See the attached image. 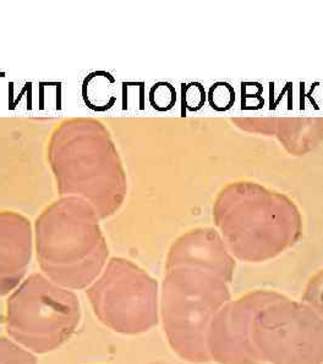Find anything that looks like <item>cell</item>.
I'll list each match as a JSON object with an SVG mask.
<instances>
[{
    "label": "cell",
    "instance_id": "1",
    "mask_svg": "<svg viewBox=\"0 0 323 364\" xmlns=\"http://www.w3.org/2000/svg\"><path fill=\"white\" fill-rule=\"evenodd\" d=\"M232 301L227 282L196 269H169L162 290L161 316L166 340L186 362H211L207 336L221 308Z\"/></svg>",
    "mask_w": 323,
    "mask_h": 364
},
{
    "label": "cell",
    "instance_id": "2",
    "mask_svg": "<svg viewBox=\"0 0 323 364\" xmlns=\"http://www.w3.org/2000/svg\"><path fill=\"white\" fill-rule=\"evenodd\" d=\"M81 319L74 292L33 274L10 296L6 331L35 353L54 351L73 336Z\"/></svg>",
    "mask_w": 323,
    "mask_h": 364
},
{
    "label": "cell",
    "instance_id": "3",
    "mask_svg": "<svg viewBox=\"0 0 323 364\" xmlns=\"http://www.w3.org/2000/svg\"><path fill=\"white\" fill-rule=\"evenodd\" d=\"M86 294L97 318L119 334H144L159 321L157 282L127 260H110Z\"/></svg>",
    "mask_w": 323,
    "mask_h": 364
},
{
    "label": "cell",
    "instance_id": "4",
    "mask_svg": "<svg viewBox=\"0 0 323 364\" xmlns=\"http://www.w3.org/2000/svg\"><path fill=\"white\" fill-rule=\"evenodd\" d=\"M253 346L263 363L323 364V318L282 296L253 318Z\"/></svg>",
    "mask_w": 323,
    "mask_h": 364
},
{
    "label": "cell",
    "instance_id": "5",
    "mask_svg": "<svg viewBox=\"0 0 323 364\" xmlns=\"http://www.w3.org/2000/svg\"><path fill=\"white\" fill-rule=\"evenodd\" d=\"M37 255L57 285L81 290L101 273L108 252L97 226L57 220L38 228Z\"/></svg>",
    "mask_w": 323,
    "mask_h": 364
},
{
    "label": "cell",
    "instance_id": "6",
    "mask_svg": "<svg viewBox=\"0 0 323 364\" xmlns=\"http://www.w3.org/2000/svg\"><path fill=\"white\" fill-rule=\"evenodd\" d=\"M282 296L275 291H253L224 304L208 330L211 360L219 364H263L253 346V318L261 308Z\"/></svg>",
    "mask_w": 323,
    "mask_h": 364
},
{
    "label": "cell",
    "instance_id": "7",
    "mask_svg": "<svg viewBox=\"0 0 323 364\" xmlns=\"http://www.w3.org/2000/svg\"><path fill=\"white\" fill-rule=\"evenodd\" d=\"M31 259V231L18 221L0 220V296L18 287Z\"/></svg>",
    "mask_w": 323,
    "mask_h": 364
},
{
    "label": "cell",
    "instance_id": "8",
    "mask_svg": "<svg viewBox=\"0 0 323 364\" xmlns=\"http://www.w3.org/2000/svg\"><path fill=\"white\" fill-rule=\"evenodd\" d=\"M0 364H37V358L10 338H0Z\"/></svg>",
    "mask_w": 323,
    "mask_h": 364
},
{
    "label": "cell",
    "instance_id": "9",
    "mask_svg": "<svg viewBox=\"0 0 323 364\" xmlns=\"http://www.w3.org/2000/svg\"><path fill=\"white\" fill-rule=\"evenodd\" d=\"M302 302L323 318V272L317 274L307 284Z\"/></svg>",
    "mask_w": 323,
    "mask_h": 364
},
{
    "label": "cell",
    "instance_id": "10",
    "mask_svg": "<svg viewBox=\"0 0 323 364\" xmlns=\"http://www.w3.org/2000/svg\"><path fill=\"white\" fill-rule=\"evenodd\" d=\"M157 364H162V363H157Z\"/></svg>",
    "mask_w": 323,
    "mask_h": 364
}]
</instances>
